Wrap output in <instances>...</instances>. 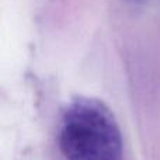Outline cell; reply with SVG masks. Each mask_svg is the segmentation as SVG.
<instances>
[{
	"mask_svg": "<svg viewBox=\"0 0 160 160\" xmlns=\"http://www.w3.org/2000/svg\"><path fill=\"white\" fill-rule=\"evenodd\" d=\"M58 146L66 160H122L124 143L117 119L102 101L75 98L62 114Z\"/></svg>",
	"mask_w": 160,
	"mask_h": 160,
	"instance_id": "1",
	"label": "cell"
}]
</instances>
